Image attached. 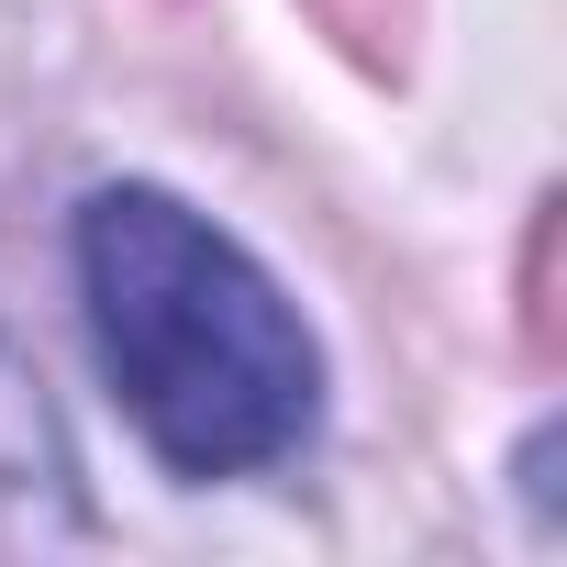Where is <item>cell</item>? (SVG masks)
<instances>
[{
  "label": "cell",
  "mask_w": 567,
  "mask_h": 567,
  "mask_svg": "<svg viewBox=\"0 0 567 567\" xmlns=\"http://www.w3.org/2000/svg\"><path fill=\"white\" fill-rule=\"evenodd\" d=\"M79 290L123 412L178 478H245L312 434L323 357L301 312L234 234H212L167 189H101L79 212Z\"/></svg>",
  "instance_id": "cell-1"
},
{
  "label": "cell",
  "mask_w": 567,
  "mask_h": 567,
  "mask_svg": "<svg viewBox=\"0 0 567 567\" xmlns=\"http://www.w3.org/2000/svg\"><path fill=\"white\" fill-rule=\"evenodd\" d=\"M401 12H412V0H323V23H334V34H357V45H390V34H401Z\"/></svg>",
  "instance_id": "cell-2"
}]
</instances>
